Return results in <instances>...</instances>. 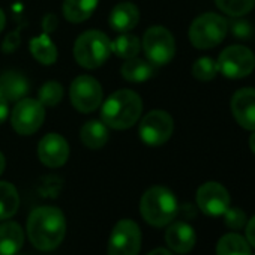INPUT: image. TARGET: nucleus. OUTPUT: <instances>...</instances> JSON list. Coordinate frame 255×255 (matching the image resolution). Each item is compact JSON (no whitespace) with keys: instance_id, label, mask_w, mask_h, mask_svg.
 <instances>
[{"instance_id":"obj_10","label":"nucleus","mask_w":255,"mask_h":255,"mask_svg":"<svg viewBox=\"0 0 255 255\" xmlns=\"http://www.w3.org/2000/svg\"><path fill=\"white\" fill-rule=\"evenodd\" d=\"M45 119V107L36 101L24 98L17 102L14 107L11 123L12 128L20 135H32L35 134Z\"/></svg>"},{"instance_id":"obj_2","label":"nucleus","mask_w":255,"mask_h":255,"mask_svg":"<svg viewBox=\"0 0 255 255\" xmlns=\"http://www.w3.org/2000/svg\"><path fill=\"white\" fill-rule=\"evenodd\" d=\"M143 102L138 93L132 90H117L102 105L101 119L113 129H128L138 122Z\"/></svg>"},{"instance_id":"obj_23","label":"nucleus","mask_w":255,"mask_h":255,"mask_svg":"<svg viewBox=\"0 0 255 255\" xmlns=\"http://www.w3.org/2000/svg\"><path fill=\"white\" fill-rule=\"evenodd\" d=\"M20 206V197L14 185L0 182V221L14 216Z\"/></svg>"},{"instance_id":"obj_22","label":"nucleus","mask_w":255,"mask_h":255,"mask_svg":"<svg viewBox=\"0 0 255 255\" xmlns=\"http://www.w3.org/2000/svg\"><path fill=\"white\" fill-rule=\"evenodd\" d=\"M216 255H252V252L245 237L230 233L219 239L216 245Z\"/></svg>"},{"instance_id":"obj_4","label":"nucleus","mask_w":255,"mask_h":255,"mask_svg":"<svg viewBox=\"0 0 255 255\" xmlns=\"http://www.w3.org/2000/svg\"><path fill=\"white\" fill-rule=\"evenodd\" d=\"M111 54V42L108 36L99 30H87L81 33L74 45V57L80 66L96 69L102 66Z\"/></svg>"},{"instance_id":"obj_29","label":"nucleus","mask_w":255,"mask_h":255,"mask_svg":"<svg viewBox=\"0 0 255 255\" xmlns=\"http://www.w3.org/2000/svg\"><path fill=\"white\" fill-rule=\"evenodd\" d=\"M224 221L225 225L231 230H240L246 224V215L242 209L239 207H228L224 213Z\"/></svg>"},{"instance_id":"obj_27","label":"nucleus","mask_w":255,"mask_h":255,"mask_svg":"<svg viewBox=\"0 0 255 255\" xmlns=\"http://www.w3.org/2000/svg\"><path fill=\"white\" fill-rule=\"evenodd\" d=\"M219 72L216 60L212 57H201L192 66V75L200 81H210Z\"/></svg>"},{"instance_id":"obj_11","label":"nucleus","mask_w":255,"mask_h":255,"mask_svg":"<svg viewBox=\"0 0 255 255\" xmlns=\"http://www.w3.org/2000/svg\"><path fill=\"white\" fill-rule=\"evenodd\" d=\"M72 105L80 113H92L102 102V87L98 80L90 75L77 77L69 89Z\"/></svg>"},{"instance_id":"obj_12","label":"nucleus","mask_w":255,"mask_h":255,"mask_svg":"<svg viewBox=\"0 0 255 255\" xmlns=\"http://www.w3.org/2000/svg\"><path fill=\"white\" fill-rule=\"evenodd\" d=\"M197 204L207 216H222L230 207V194L221 183L207 182L197 191Z\"/></svg>"},{"instance_id":"obj_37","label":"nucleus","mask_w":255,"mask_h":255,"mask_svg":"<svg viewBox=\"0 0 255 255\" xmlns=\"http://www.w3.org/2000/svg\"><path fill=\"white\" fill-rule=\"evenodd\" d=\"M5 14H3V11L2 9H0V32H2L3 30V27H5Z\"/></svg>"},{"instance_id":"obj_20","label":"nucleus","mask_w":255,"mask_h":255,"mask_svg":"<svg viewBox=\"0 0 255 255\" xmlns=\"http://www.w3.org/2000/svg\"><path fill=\"white\" fill-rule=\"evenodd\" d=\"M122 75L128 81L143 83L155 75V65L150 63L149 60H143L138 57L126 59V62L122 66Z\"/></svg>"},{"instance_id":"obj_36","label":"nucleus","mask_w":255,"mask_h":255,"mask_svg":"<svg viewBox=\"0 0 255 255\" xmlns=\"http://www.w3.org/2000/svg\"><path fill=\"white\" fill-rule=\"evenodd\" d=\"M249 146H251V150L255 153V131H254V134L249 137Z\"/></svg>"},{"instance_id":"obj_34","label":"nucleus","mask_w":255,"mask_h":255,"mask_svg":"<svg viewBox=\"0 0 255 255\" xmlns=\"http://www.w3.org/2000/svg\"><path fill=\"white\" fill-rule=\"evenodd\" d=\"M147 255H173L168 249H164V248H158L152 252H149Z\"/></svg>"},{"instance_id":"obj_6","label":"nucleus","mask_w":255,"mask_h":255,"mask_svg":"<svg viewBox=\"0 0 255 255\" xmlns=\"http://www.w3.org/2000/svg\"><path fill=\"white\" fill-rule=\"evenodd\" d=\"M143 50L146 57L155 66L167 65L176 54V42L173 35L162 26H153L143 36Z\"/></svg>"},{"instance_id":"obj_5","label":"nucleus","mask_w":255,"mask_h":255,"mask_svg":"<svg viewBox=\"0 0 255 255\" xmlns=\"http://www.w3.org/2000/svg\"><path fill=\"white\" fill-rule=\"evenodd\" d=\"M227 30L228 24L222 17L206 12L192 21L189 27V41L197 48H212L224 41Z\"/></svg>"},{"instance_id":"obj_31","label":"nucleus","mask_w":255,"mask_h":255,"mask_svg":"<svg viewBox=\"0 0 255 255\" xmlns=\"http://www.w3.org/2000/svg\"><path fill=\"white\" fill-rule=\"evenodd\" d=\"M20 47V36L18 33H11L2 44V50L5 53H12Z\"/></svg>"},{"instance_id":"obj_32","label":"nucleus","mask_w":255,"mask_h":255,"mask_svg":"<svg viewBox=\"0 0 255 255\" xmlns=\"http://www.w3.org/2000/svg\"><path fill=\"white\" fill-rule=\"evenodd\" d=\"M246 240L249 245H252L255 248V216L251 218L246 225Z\"/></svg>"},{"instance_id":"obj_28","label":"nucleus","mask_w":255,"mask_h":255,"mask_svg":"<svg viewBox=\"0 0 255 255\" xmlns=\"http://www.w3.org/2000/svg\"><path fill=\"white\" fill-rule=\"evenodd\" d=\"M63 98V89L57 81H48L39 89L38 101L44 107H54L57 105Z\"/></svg>"},{"instance_id":"obj_21","label":"nucleus","mask_w":255,"mask_h":255,"mask_svg":"<svg viewBox=\"0 0 255 255\" xmlns=\"http://www.w3.org/2000/svg\"><path fill=\"white\" fill-rule=\"evenodd\" d=\"M99 0H65L63 15L71 23H83L92 17Z\"/></svg>"},{"instance_id":"obj_17","label":"nucleus","mask_w":255,"mask_h":255,"mask_svg":"<svg viewBox=\"0 0 255 255\" xmlns=\"http://www.w3.org/2000/svg\"><path fill=\"white\" fill-rule=\"evenodd\" d=\"M30 90L29 80L20 72H5L0 75V95L9 101H21Z\"/></svg>"},{"instance_id":"obj_26","label":"nucleus","mask_w":255,"mask_h":255,"mask_svg":"<svg viewBox=\"0 0 255 255\" xmlns=\"http://www.w3.org/2000/svg\"><path fill=\"white\" fill-rule=\"evenodd\" d=\"M218 8L231 15V17H242L252 11L255 0H215Z\"/></svg>"},{"instance_id":"obj_25","label":"nucleus","mask_w":255,"mask_h":255,"mask_svg":"<svg viewBox=\"0 0 255 255\" xmlns=\"http://www.w3.org/2000/svg\"><path fill=\"white\" fill-rule=\"evenodd\" d=\"M140 41L134 35H122L111 42V53L122 59H132L140 53Z\"/></svg>"},{"instance_id":"obj_14","label":"nucleus","mask_w":255,"mask_h":255,"mask_svg":"<svg viewBox=\"0 0 255 255\" xmlns=\"http://www.w3.org/2000/svg\"><path fill=\"white\" fill-rule=\"evenodd\" d=\"M231 111L242 128L255 131V89L237 90L231 99Z\"/></svg>"},{"instance_id":"obj_13","label":"nucleus","mask_w":255,"mask_h":255,"mask_svg":"<svg viewBox=\"0 0 255 255\" xmlns=\"http://www.w3.org/2000/svg\"><path fill=\"white\" fill-rule=\"evenodd\" d=\"M38 156L44 165L50 168H57L68 161L69 146L62 135L54 132L47 134L38 146Z\"/></svg>"},{"instance_id":"obj_16","label":"nucleus","mask_w":255,"mask_h":255,"mask_svg":"<svg viewBox=\"0 0 255 255\" xmlns=\"http://www.w3.org/2000/svg\"><path fill=\"white\" fill-rule=\"evenodd\" d=\"M140 21L138 8L131 2H120L110 14V26L116 32L126 33L132 30Z\"/></svg>"},{"instance_id":"obj_30","label":"nucleus","mask_w":255,"mask_h":255,"mask_svg":"<svg viewBox=\"0 0 255 255\" xmlns=\"http://www.w3.org/2000/svg\"><path fill=\"white\" fill-rule=\"evenodd\" d=\"M231 35L239 41H248L254 35L252 24L245 20H237V21L231 23Z\"/></svg>"},{"instance_id":"obj_33","label":"nucleus","mask_w":255,"mask_h":255,"mask_svg":"<svg viewBox=\"0 0 255 255\" xmlns=\"http://www.w3.org/2000/svg\"><path fill=\"white\" fill-rule=\"evenodd\" d=\"M8 113H9V107H8V99L0 95V125H2L6 117H8Z\"/></svg>"},{"instance_id":"obj_19","label":"nucleus","mask_w":255,"mask_h":255,"mask_svg":"<svg viewBox=\"0 0 255 255\" xmlns=\"http://www.w3.org/2000/svg\"><path fill=\"white\" fill-rule=\"evenodd\" d=\"M81 141L89 149H101L108 141V126L102 120H89L81 128Z\"/></svg>"},{"instance_id":"obj_8","label":"nucleus","mask_w":255,"mask_h":255,"mask_svg":"<svg viewBox=\"0 0 255 255\" xmlns=\"http://www.w3.org/2000/svg\"><path fill=\"white\" fill-rule=\"evenodd\" d=\"M218 69L227 78L239 80L248 77L255 68L254 53L243 45H231L225 48L218 59Z\"/></svg>"},{"instance_id":"obj_35","label":"nucleus","mask_w":255,"mask_h":255,"mask_svg":"<svg viewBox=\"0 0 255 255\" xmlns=\"http://www.w3.org/2000/svg\"><path fill=\"white\" fill-rule=\"evenodd\" d=\"M3 171H5V156L2 152H0V176H2Z\"/></svg>"},{"instance_id":"obj_3","label":"nucleus","mask_w":255,"mask_h":255,"mask_svg":"<svg viewBox=\"0 0 255 255\" xmlns=\"http://www.w3.org/2000/svg\"><path fill=\"white\" fill-rule=\"evenodd\" d=\"M179 210L176 195L164 186H153L147 189L140 203L143 219L152 227H165L176 218Z\"/></svg>"},{"instance_id":"obj_18","label":"nucleus","mask_w":255,"mask_h":255,"mask_svg":"<svg viewBox=\"0 0 255 255\" xmlns=\"http://www.w3.org/2000/svg\"><path fill=\"white\" fill-rule=\"evenodd\" d=\"M24 243V231L17 222L0 225V255H15Z\"/></svg>"},{"instance_id":"obj_15","label":"nucleus","mask_w":255,"mask_h":255,"mask_svg":"<svg viewBox=\"0 0 255 255\" xmlns=\"http://www.w3.org/2000/svg\"><path fill=\"white\" fill-rule=\"evenodd\" d=\"M165 242L168 248L176 254H188L192 251L197 242L194 228L186 222H174L167 228Z\"/></svg>"},{"instance_id":"obj_7","label":"nucleus","mask_w":255,"mask_h":255,"mask_svg":"<svg viewBox=\"0 0 255 255\" xmlns=\"http://www.w3.org/2000/svg\"><path fill=\"white\" fill-rule=\"evenodd\" d=\"M141 248V230L131 219L119 221L108 240V255H138Z\"/></svg>"},{"instance_id":"obj_9","label":"nucleus","mask_w":255,"mask_h":255,"mask_svg":"<svg viewBox=\"0 0 255 255\" xmlns=\"http://www.w3.org/2000/svg\"><path fill=\"white\" fill-rule=\"evenodd\" d=\"M173 129V117L162 110H153L147 113L140 123V137L147 146L158 147L170 140Z\"/></svg>"},{"instance_id":"obj_1","label":"nucleus","mask_w":255,"mask_h":255,"mask_svg":"<svg viewBox=\"0 0 255 255\" xmlns=\"http://www.w3.org/2000/svg\"><path fill=\"white\" fill-rule=\"evenodd\" d=\"M66 219L60 209L42 206L35 209L27 219V236L39 251L56 249L65 237Z\"/></svg>"},{"instance_id":"obj_24","label":"nucleus","mask_w":255,"mask_h":255,"mask_svg":"<svg viewBox=\"0 0 255 255\" xmlns=\"http://www.w3.org/2000/svg\"><path fill=\"white\" fill-rule=\"evenodd\" d=\"M30 51L33 57L42 65H53L57 60V48L47 35L33 38L30 41Z\"/></svg>"}]
</instances>
